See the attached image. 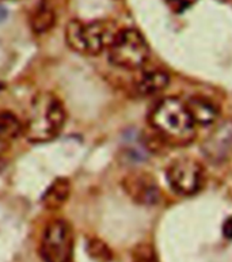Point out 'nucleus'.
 I'll return each instance as SVG.
<instances>
[{"instance_id": "6", "label": "nucleus", "mask_w": 232, "mask_h": 262, "mask_svg": "<svg viewBox=\"0 0 232 262\" xmlns=\"http://www.w3.org/2000/svg\"><path fill=\"white\" fill-rule=\"evenodd\" d=\"M167 180L174 192L183 196L196 194L204 185V168L190 158L177 159L167 168Z\"/></svg>"}, {"instance_id": "15", "label": "nucleus", "mask_w": 232, "mask_h": 262, "mask_svg": "<svg viewBox=\"0 0 232 262\" xmlns=\"http://www.w3.org/2000/svg\"><path fill=\"white\" fill-rule=\"evenodd\" d=\"M133 262H159L156 258V255L152 253L148 249H144V250L138 251L137 254L134 255Z\"/></svg>"}, {"instance_id": "8", "label": "nucleus", "mask_w": 232, "mask_h": 262, "mask_svg": "<svg viewBox=\"0 0 232 262\" xmlns=\"http://www.w3.org/2000/svg\"><path fill=\"white\" fill-rule=\"evenodd\" d=\"M232 151V122L221 124L208 137L204 144V154L212 162H223Z\"/></svg>"}, {"instance_id": "11", "label": "nucleus", "mask_w": 232, "mask_h": 262, "mask_svg": "<svg viewBox=\"0 0 232 262\" xmlns=\"http://www.w3.org/2000/svg\"><path fill=\"white\" fill-rule=\"evenodd\" d=\"M170 78L165 71L152 70L143 72L140 78L136 80L134 89L138 95L142 97H151V95L159 94L169 86Z\"/></svg>"}, {"instance_id": "17", "label": "nucleus", "mask_w": 232, "mask_h": 262, "mask_svg": "<svg viewBox=\"0 0 232 262\" xmlns=\"http://www.w3.org/2000/svg\"><path fill=\"white\" fill-rule=\"evenodd\" d=\"M6 16H7V10L0 4V22L6 19Z\"/></svg>"}, {"instance_id": "7", "label": "nucleus", "mask_w": 232, "mask_h": 262, "mask_svg": "<svg viewBox=\"0 0 232 262\" xmlns=\"http://www.w3.org/2000/svg\"><path fill=\"white\" fill-rule=\"evenodd\" d=\"M124 189L130 199L140 205H155L159 201V188L146 174H132L124 180Z\"/></svg>"}, {"instance_id": "14", "label": "nucleus", "mask_w": 232, "mask_h": 262, "mask_svg": "<svg viewBox=\"0 0 232 262\" xmlns=\"http://www.w3.org/2000/svg\"><path fill=\"white\" fill-rule=\"evenodd\" d=\"M87 250L90 253L91 258L98 262H109L111 259L110 249L99 239H91L87 246Z\"/></svg>"}, {"instance_id": "2", "label": "nucleus", "mask_w": 232, "mask_h": 262, "mask_svg": "<svg viewBox=\"0 0 232 262\" xmlns=\"http://www.w3.org/2000/svg\"><path fill=\"white\" fill-rule=\"evenodd\" d=\"M150 124L171 144H188L196 135L186 105L177 98L161 99L151 112Z\"/></svg>"}, {"instance_id": "12", "label": "nucleus", "mask_w": 232, "mask_h": 262, "mask_svg": "<svg viewBox=\"0 0 232 262\" xmlns=\"http://www.w3.org/2000/svg\"><path fill=\"white\" fill-rule=\"evenodd\" d=\"M71 196V184L65 178H59L43 193V207L51 211H57L67 203Z\"/></svg>"}, {"instance_id": "9", "label": "nucleus", "mask_w": 232, "mask_h": 262, "mask_svg": "<svg viewBox=\"0 0 232 262\" xmlns=\"http://www.w3.org/2000/svg\"><path fill=\"white\" fill-rule=\"evenodd\" d=\"M24 133V125L11 112H0V158L11 148L14 141Z\"/></svg>"}, {"instance_id": "5", "label": "nucleus", "mask_w": 232, "mask_h": 262, "mask_svg": "<svg viewBox=\"0 0 232 262\" xmlns=\"http://www.w3.org/2000/svg\"><path fill=\"white\" fill-rule=\"evenodd\" d=\"M74 231L63 219L47 224L39 243V254L43 262H71L74 254Z\"/></svg>"}, {"instance_id": "1", "label": "nucleus", "mask_w": 232, "mask_h": 262, "mask_svg": "<svg viewBox=\"0 0 232 262\" xmlns=\"http://www.w3.org/2000/svg\"><path fill=\"white\" fill-rule=\"evenodd\" d=\"M67 121V112L57 95L43 91L29 107L24 132L32 143H47L59 136Z\"/></svg>"}, {"instance_id": "4", "label": "nucleus", "mask_w": 232, "mask_h": 262, "mask_svg": "<svg viewBox=\"0 0 232 262\" xmlns=\"http://www.w3.org/2000/svg\"><path fill=\"white\" fill-rule=\"evenodd\" d=\"M107 56L113 66L126 71L142 70L150 59V47L136 29H122L115 33L107 48Z\"/></svg>"}, {"instance_id": "16", "label": "nucleus", "mask_w": 232, "mask_h": 262, "mask_svg": "<svg viewBox=\"0 0 232 262\" xmlns=\"http://www.w3.org/2000/svg\"><path fill=\"white\" fill-rule=\"evenodd\" d=\"M223 234L227 239H232V216L225 220L223 224Z\"/></svg>"}, {"instance_id": "3", "label": "nucleus", "mask_w": 232, "mask_h": 262, "mask_svg": "<svg viewBox=\"0 0 232 262\" xmlns=\"http://www.w3.org/2000/svg\"><path fill=\"white\" fill-rule=\"evenodd\" d=\"M117 32L105 22H83L74 19L68 22L65 29V41L72 51L80 55L98 56L109 48Z\"/></svg>"}, {"instance_id": "10", "label": "nucleus", "mask_w": 232, "mask_h": 262, "mask_svg": "<svg viewBox=\"0 0 232 262\" xmlns=\"http://www.w3.org/2000/svg\"><path fill=\"white\" fill-rule=\"evenodd\" d=\"M185 105L188 112H189L190 117H192V121L194 122V125L197 124V125L208 126L212 125L213 122L217 120L219 110L208 99L201 98V97H193Z\"/></svg>"}, {"instance_id": "13", "label": "nucleus", "mask_w": 232, "mask_h": 262, "mask_svg": "<svg viewBox=\"0 0 232 262\" xmlns=\"http://www.w3.org/2000/svg\"><path fill=\"white\" fill-rule=\"evenodd\" d=\"M32 29L37 34H45L56 25V12L48 2L41 0L32 15Z\"/></svg>"}]
</instances>
